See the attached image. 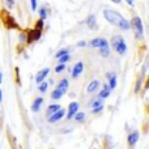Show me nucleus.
<instances>
[{
	"label": "nucleus",
	"instance_id": "27",
	"mask_svg": "<svg viewBox=\"0 0 149 149\" xmlns=\"http://www.w3.org/2000/svg\"><path fill=\"white\" fill-rule=\"evenodd\" d=\"M64 70H65V64H59V65H56V67H55V72H56V73L63 72Z\"/></svg>",
	"mask_w": 149,
	"mask_h": 149
},
{
	"label": "nucleus",
	"instance_id": "14",
	"mask_svg": "<svg viewBox=\"0 0 149 149\" xmlns=\"http://www.w3.org/2000/svg\"><path fill=\"white\" fill-rule=\"evenodd\" d=\"M68 86H70V81H68V79H62L59 81V84H58V86H56V89H59L62 93H67V90H68Z\"/></svg>",
	"mask_w": 149,
	"mask_h": 149
},
{
	"label": "nucleus",
	"instance_id": "6",
	"mask_svg": "<svg viewBox=\"0 0 149 149\" xmlns=\"http://www.w3.org/2000/svg\"><path fill=\"white\" fill-rule=\"evenodd\" d=\"M139 137H140V132L137 130H134L132 132H130L128 136H127V145H128L130 149H132L136 145V143L139 141Z\"/></svg>",
	"mask_w": 149,
	"mask_h": 149
},
{
	"label": "nucleus",
	"instance_id": "12",
	"mask_svg": "<svg viewBox=\"0 0 149 149\" xmlns=\"http://www.w3.org/2000/svg\"><path fill=\"white\" fill-rule=\"evenodd\" d=\"M84 71V63L82 62H77L76 64L73 65V70H72V77H79L80 74H81V72Z\"/></svg>",
	"mask_w": 149,
	"mask_h": 149
},
{
	"label": "nucleus",
	"instance_id": "13",
	"mask_svg": "<svg viewBox=\"0 0 149 149\" xmlns=\"http://www.w3.org/2000/svg\"><path fill=\"white\" fill-rule=\"evenodd\" d=\"M106 77H107V81H109V86H110V89H115L116 88V74L113 73V72H109L106 74Z\"/></svg>",
	"mask_w": 149,
	"mask_h": 149
},
{
	"label": "nucleus",
	"instance_id": "30",
	"mask_svg": "<svg viewBox=\"0 0 149 149\" xmlns=\"http://www.w3.org/2000/svg\"><path fill=\"white\" fill-rule=\"evenodd\" d=\"M7 5H8V8H12L15 5V0H7Z\"/></svg>",
	"mask_w": 149,
	"mask_h": 149
},
{
	"label": "nucleus",
	"instance_id": "21",
	"mask_svg": "<svg viewBox=\"0 0 149 149\" xmlns=\"http://www.w3.org/2000/svg\"><path fill=\"white\" fill-rule=\"evenodd\" d=\"M64 95V93H62L59 89H55L54 92L51 93V98L52 100H55V101H58V100H60V98Z\"/></svg>",
	"mask_w": 149,
	"mask_h": 149
},
{
	"label": "nucleus",
	"instance_id": "11",
	"mask_svg": "<svg viewBox=\"0 0 149 149\" xmlns=\"http://www.w3.org/2000/svg\"><path fill=\"white\" fill-rule=\"evenodd\" d=\"M43 102H45L43 97H37L36 100H34V102L31 103V111H33V113H38V111L41 110Z\"/></svg>",
	"mask_w": 149,
	"mask_h": 149
},
{
	"label": "nucleus",
	"instance_id": "32",
	"mask_svg": "<svg viewBox=\"0 0 149 149\" xmlns=\"http://www.w3.org/2000/svg\"><path fill=\"white\" fill-rule=\"evenodd\" d=\"M127 1V4H130V5H135V0H126Z\"/></svg>",
	"mask_w": 149,
	"mask_h": 149
},
{
	"label": "nucleus",
	"instance_id": "2",
	"mask_svg": "<svg viewBox=\"0 0 149 149\" xmlns=\"http://www.w3.org/2000/svg\"><path fill=\"white\" fill-rule=\"evenodd\" d=\"M43 25H45L43 20H41V18H39L38 22H37V25H36V28L28 33V41H26L28 43H33L34 41H38V39L41 38L42 30H43Z\"/></svg>",
	"mask_w": 149,
	"mask_h": 149
},
{
	"label": "nucleus",
	"instance_id": "10",
	"mask_svg": "<svg viewBox=\"0 0 149 149\" xmlns=\"http://www.w3.org/2000/svg\"><path fill=\"white\" fill-rule=\"evenodd\" d=\"M49 73H50V68L46 67V68H43V70H41L36 76V82L37 84H39V82L45 81V79L49 76Z\"/></svg>",
	"mask_w": 149,
	"mask_h": 149
},
{
	"label": "nucleus",
	"instance_id": "20",
	"mask_svg": "<svg viewBox=\"0 0 149 149\" xmlns=\"http://www.w3.org/2000/svg\"><path fill=\"white\" fill-rule=\"evenodd\" d=\"M101 105H103V103H102V100H101V98H98V97H95L94 100H92V101H90V103H89L90 109L98 107V106H101Z\"/></svg>",
	"mask_w": 149,
	"mask_h": 149
},
{
	"label": "nucleus",
	"instance_id": "26",
	"mask_svg": "<svg viewBox=\"0 0 149 149\" xmlns=\"http://www.w3.org/2000/svg\"><path fill=\"white\" fill-rule=\"evenodd\" d=\"M39 16H41V20H46V17H47V9L45 7L39 9Z\"/></svg>",
	"mask_w": 149,
	"mask_h": 149
},
{
	"label": "nucleus",
	"instance_id": "25",
	"mask_svg": "<svg viewBox=\"0 0 149 149\" xmlns=\"http://www.w3.org/2000/svg\"><path fill=\"white\" fill-rule=\"evenodd\" d=\"M65 54H70V51H68L67 49H63V50H59V51L56 52V54H55V58H56V59H59V58H62L63 55H65Z\"/></svg>",
	"mask_w": 149,
	"mask_h": 149
},
{
	"label": "nucleus",
	"instance_id": "31",
	"mask_svg": "<svg viewBox=\"0 0 149 149\" xmlns=\"http://www.w3.org/2000/svg\"><path fill=\"white\" fill-rule=\"evenodd\" d=\"M77 46H79V47H84V46H86V42L81 41V42H79V43H77Z\"/></svg>",
	"mask_w": 149,
	"mask_h": 149
},
{
	"label": "nucleus",
	"instance_id": "35",
	"mask_svg": "<svg viewBox=\"0 0 149 149\" xmlns=\"http://www.w3.org/2000/svg\"><path fill=\"white\" fill-rule=\"evenodd\" d=\"M111 1H114V3H116V4H119V3H120L122 0H111Z\"/></svg>",
	"mask_w": 149,
	"mask_h": 149
},
{
	"label": "nucleus",
	"instance_id": "28",
	"mask_svg": "<svg viewBox=\"0 0 149 149\" xmlns=\"http://www.w3.org/2000/svg\"><path fill=\"white\" fill-rule=\"evenodd\" d=\"M102 110H103V105H101V106H98V107L92 109V113L93 114H100V113H102Z\"/></svg>",
	"mask_w": 149,
	"mask_h": 149
},
{
	"label": "nucleus",
	"instance_id": "23",
	"mask_svg": "<svg viewBox=\"0 0 149 149\" xmlns=\"http://www.w3.org/2000/svg\"><path fill=\"white\" fill-rule=\"evenodd\" d=\"M47 88H49V84H47L46 81H42V82H39V86H38V90L41 93H46V90H47Z\"/></svg>",
	"mask_w": 149,
	"mask_h": 149
},
{
	"label": "nucleus",
	"instance_id": "3",
	"mask_svg": "<svg viewBox=\"0 0 149 149\" xmlns=\"http://www.w3.org/2000/svg\"><path fill=\"white\" fill-rule=\"evenodd\" d=\"M111 46L120 55H124L127 52V43L122 36H114L113 39H111Z\"/></svg>",
	"mask_w": 149,
	"mask_h": 149
},
{
	"label": "nucleus",
	"instance_id": "16",
	"mask_svg": "<svg viewBox=\"0 0 149 149\" xmlns=\"http://www.w3.org/2000/svg\"><path fill=\"white\" fill-rule=\"evenodd\" d=\"M110 93H111L110 86H109V85L106 84V85H103L102 90H101L100 94H98V98H101V100H106V98H107L109 95H110Z\"/></svg>",
	"mask_w": 149,
	"mask_h": 149
},
{
	"label": "nucleus",
	"instance_id": "24",
	"mask_svg": "<svg viewBox=\"0 0 149 149\" xmlns=\"http://www.w3.org/2000/svg\"><path fill=\"white\" fill-rule=\"evenodd\" d=\"M70 59H71V55L70 54H65V55H63L62 58H59L58 60H59V64H67V62Z\"/></svg>",
	"mask_w": 149,
	"mask_h": 149
},
{
	"label": "nucleus",
	"instance_id": "29",
	"mask_svg": "<svg viewBox=\"0 0 149 149\" xmlns=\"http://www.w3.org/2000/svg\"><path fill=\"white\" fill-rule=\"evenodd\" d=\"M30 1H31V9L36 12L37 10V0H30Z\"/></svg>",
	"mask_w": 149,
	"mask_h": 149
},
{
	"label": "nucleus",
	"instance_id": "8",
	"mask_svg": "<svg viewBox=\"0 0 149 149\" xmlns=\"http://www.w3.org/2000/svg\"><path fill=\"white\" fill-rule=\"evenodd\" d=\"M79 103L77 102H71L70 106H68V110H67V116H65V119L67 120H71V119H73L74 114L79 111Z\"/></svg>",
	"mask_w": 149,
	"mask_h": 149
},
{
	"label": "nucleus",
	"instance_id": "1",
	"mask_svg": "<svg viewBox=\"0 0 149 149\" xmlns=\"http://www.w3.org/2000/svg\"><path fill=\"white\" fill-rule=\"evenodd\" d=\"M103 17L114 26H118L122 30H128L131 26H130V22L116 10L113 9H103Z\"/></svg>",
	"mask_w": 149,
	"mask_h": 149
},
{
	"label": "nucleus",
	"instance_id": "15",
	"mask_svg": "<svg viewBox=\"0 0 149 149\" xmlns=\"http://www.w3.org/2000/svg\"><path fill=\"white\" fill-rule=\"evenodd\" d=\"M86 26L89 29H92V30H94V29H97V20H95V16L94 15H90L86 17Z\"/></svg>",
	"mask_w": 149,
	"mask_h": 149
},
{
	"label": "nucleus",
	"instance_id": "17",
	"mask_svg": "<svg viewBox=\"0 0 149 149\" xmlns=\"http://www.w3.org/2000/svg\"><path fill=\"white\" fill-rule=\"evenodd\" d=\"M100 85H101V84H100V81H98V80H93V81L86 86V92H88V93H94V92H97V89L100 88Z\"/></svg>",
	"mask_w": 149,
	"mask_h": 149
},
{
	"label": "nucleus",
	"instance_id": "33",
	"mask_svg": "<svg viewBox=\"0 0 149 149\" xmlns=\"http://www.w3.org/2000/svg\"><path fill=\"white\" fill-rule=\"evenodd\" d=\"M3 102V92H1V89H0V103Z\"/></svg>",
	"mask_w": 149,
	"mask_h": 149
},
{
	"label": "nucleus",
	"instance_id": "34",
	"mask_svg": "<svg viewBox=\"0 0 149 149\" xmlns=\"http://www.w3.org/2000/svg\"><path fill=\"white\" fill-rule=\"evenodd\" d=\"M1 82H3V73L0 72V84H1Z\"/></svg>",
	"mask_w": 149,
	"mask_h": 149
},
{
	"label": "nucleus",
	"instance_id": "9",
	"mask_svg": "<svg viewBox=\"0 0 149 149\" xmlns=\"http://www.w3.org/2000/svg\"><path fill=\"white\" fill-rule=\"evenodd\" d=\"M89 46L90 47H97V49H101V47H105L109 46V42L103 38H94L89 42Z\"/></svg>",
	"mask_w": 149,
	"mask_h": 149
},
{
	"label": "nucleus",
	"instance_id": "4",
	"mask_svg": "<svg viewBox=\"0 0 149 149\" xmlns=\"http://www.w3.org/2000/svg\"><path fill=\"white\" fill-rule=\"evenodd\" d=\"M130 26H132V29L135 30V34H136L137 38H141L143 33H144V28H143V22L140 17H134L131 20V24Z\"/></svg>",
	"mask_w": 149,
	"mask_h": 149
},
{
	"label": "nucleus",
	"instance_id": "22",
	"mask_svg": "<svg viewBox=\"0 0 149 149\" xmlns=\"http://www.w3.org/2000/svg\"><path fill=\"white\" fill-rule=\"evenodd\" d=\"M100 54H101V56L107 58L109 55H110V47H109V46L101 47V49H100Z\"/></svg>",
	"mask_w": 149,
	"mask_h": 149
},
{
	"label": "nucleus",
	"instance_id": "5",
	"mask_svg": "<svg viewBox=\"0 0 149 149\" xmlns=\"http://www.w3.org/2000/svg\"><path fill=\"white\" fill-rule=\"evenodd\" d=\"M3 15V24L7 26L8 29H18V24L16 22V20L10 15H8L7 10H1Z\"/></svg>",
	"mask_w": 149,
	"mask_h": 149
},
{
	"label": "nucleus",
	"instance_id": "7",
	"mask_svg": "<svg viewBox=\"0 0 149 149\" xmlns=\"http://www.w3.org/2000/svg\"><path fill=\"white\" fill-rule=\"evenodd\" d=\"M64 115H65V110L59 109V110L55 111L54 114H51L50 116H47V122H49V123H51V124H54V123H56V122L62 120V119L64 118Z\"/></svg>",
	"mask_w": 149,
	"mask_h": 149
},
{
	"label": "nucleus",
	"instance_id": "19",
	"mask_svg": "<svg viewBox=\"0 0 149 149\" xmlns=\"http://www.w3.org/2000/svg\"><path fill=\"white\" fill-rule=\"evenodd\" d=\"M85 114L84 113H80V111H77L76 114H74V116H73V119L76 120V123H82V122L85 120Z\"/></svg>",
	"mask_w": 149,
	"mask_h": 149
},
{
	"label": "nucleus",
	"instance_id": "18",
	"mask_svg": "<svg viewBox=\"0 0 149 149\" xmlns=\"http://www.w3.org/2000/svg\"><path fill=\"white\" fill-rule=\"evenodd\" d=\"M59 109H62V107H60L59 103H55V105H50L49 107H47V110H46V115H47V116H50L51 114H54L55 111L59 110Z\"/></svg>",
	"mask_w": 149,
	"mask_h": 149
}]
</instances>
